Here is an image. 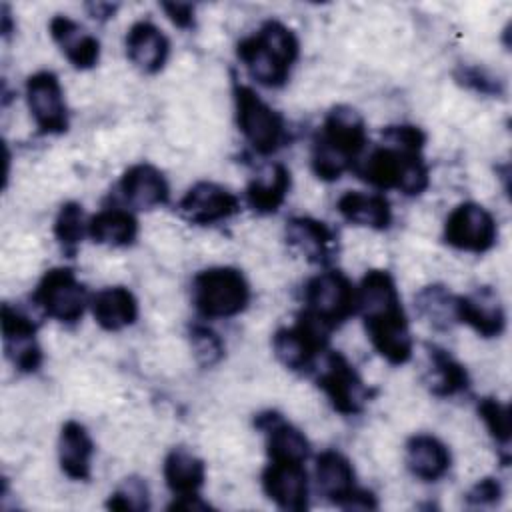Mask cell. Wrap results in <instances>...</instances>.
Masks as SVG:
<instances>
[{
	"label": "cell",
	"mask_w": 512,
	"mask_h": 512,
	"mask_svg": "<svg viewBox=\"0 0 512 512\" xmlns=\"http://www.w3.org/2000/svg\"><path fill=\"white\" fill-rule=\"evenodd\" d=\"M318 490L336 506L346 510H372L378 506L376 496L356 486L352 462L338 450H324L316 458Z\"/></svg>",
	"instance_id": "ba28073f"
},
{
	"label": "cell",
	"mask_w": 512,
	"mask_h": 512,
	"mask_svg": "<svg viewBox=\"0 0 512 512\" xmlns=\"http://www.w3.org/2000/svg\"><path fill=\"white\" fill-rule=\"evenodd\" d=\"M106 506L110 510H128V512H142L150 508L148 486L142 478L130 476L126 478L108 498Z\"/></svg>",
	"instance_id": "836d02e7"
},
{
	"label": "cell",
	"mask_w": 512,
	"mask_h": 512,
	"mask_svg": "<svg viewBox=\"0 0 512 512\" xmlns=\"http://www.w3.org/2000/svg\"><path fill=\"white\" fill-rule=\"evenodd\" d=\"M456 80L466 86V88H472L480 94H500L502 92V82L492 76L488 70L480 68V66H462L458 68L456 72Z\"/></svg>",
	"instance_id": "8d00e7d4"
},
{
	"label": "cell",
	"mask_w": 512,
	"mask_h": 512,
	"mask_svg": "<svg viewBox=\"0 0 512 512\" xmlns=\"http://www.w3.org/2000/svg\"><path fill=\"white\" fill-rule=\"evenodd\" d=\"M254 424L266 434V450L272 462L304 464L310 454V442L304 432L286 422L282 414L266 410L256 416Z\"/></svg>",
	"instance_id": "e0dca14e"
},
{
	"label": "cell",
	"mask_w": 512,
	"mask_h": 512,
	"mask_svg": "<svg viewBox=\"0 0 512 512\" xmlns=\"http://www.w3.org/2000/svg\"><path fill=\"white\" fill-rule=\"evenodd\" d=\"M290 190V170L284 164H270L258 172L248 188L246 200L258 214H274L286 200Z\"/></svg>",
	"instance_id": "4316f807"
},
{
	"label": "cell",
	"mask_w": 512,
	"mask_h": 512,
	"mask_svg": "<svg viewBox=\"0 0 512 512\" xmlns=\"http://www.w3.org/2000/svg\"><path fill=\"white\" fill-rule=\"evenodd\" d=\"M12 32V16H10V8L4 4L2 6V36H10Z\"/></svg>",
	"instance_id": "60d3db41"
},
{
	"label": "cell",
	"mask_w": 512,
	"mask_h": 512,
	"mask_svg": "<svg viewBox=\"0 0 512 512\" xmlns=\"http://www.w3.org/2000/svg\"><path fill=\"white\" fill-rule=\"evenodd\" d=\"M122 198L138 210H150L168 202L170 188L164 174L152 164H134L120 178Z\"/></svg>",
	"instance_id": "44dd1931"
},
{
	"label": "cell",
	"mask_w": 512,
	"mask_h": 512,
	"mask_svg": "<svg viewBox=\"0 0 512 512\" xmlns=\"http://www.w3.org/2000/svg\"><path fill=\"white\" fill-rule=\"evenodd\" d=\"M458 320L484 338H496L506 328V312L492 286H480L466 296H458Z\"/></svg>",
	"instance_id": "ac0fdd59"
},
{
	"label": "cell",
	"mask_w": 512,
	"mask_h": 512,
	"mask_svg": "<svg viewBox=\"0 0 512 512\" xmlns=\"http://www.w3.org/2000/svg\"><path fill=\"white\" fill-rule=\"evenodd\" d=\"M502 498V486L496 478H482L478 480L468 492H466V504L468 506H476V508H484V506H492Z\"/></svg>",
	"instance_id": "74e56055"
},
{
	"label": "cell",
	"mask_w": 512,
	"mask_h": 512,
	"mask_svg": "<svg viewBox=\"0 0 512 512\" xmlns=\"http://www.w3.org/2000/svg\"><path fill=\"white\" fill-rule=\"evenodd\" d=\"M162 10L170 22L182 30L194 28V6L188 2H162Z\"/></svg>",
	"instance_id": "f35d334b"
},
{
	"label": "cell",
	"mask_w": 512,
	"mask_h": 512,
	"mask_svg": "<svg viewBox=\"0 0 512 512\" xmlns=\"http://www.w3.org/2000/svg\"><path fill=\"white\" fill-rule=\"evenodd\" d=\"M356 310V288L338 270L312 276L304 286V310L326 330L338 328Z\"/></svg>",
	"instance_id": "52a82bcc"
},
{
	"label": "cell",
	"mask_w": 512,
	"mask_h": 512,
	"mask_svg": "<svg viewBox=\"0 0 512 512\" xmlns=\"http://www.w3.org/2000/svg\"><path fill=\"white\" fill-rule=\"evenodd\" d=\"M428 350V372H426V386L434 396H454L468 388V372L466 368L452 358L444 348L434 344H426Z\"/></svg>",
	"instance_id": "83f0119b"
},
{
	"label": "cell",
	"mask_w": 512,
	"mask_h": 512,
	"mask_svg": "<svg viewBox=\"0 0 512 512\" xmlns=\"http://www.w3.org/2000/svg\"><path fill=\"white\" fill-rule=\"evenodd\" d=\"M26 102L42 134H64L68 130V108L54 72L42 70L26 80Z\"/></svg>",
	"instance_id": "4fadbf2b"
},
{
	"label": "cell",
	"mask_w": 512,
	"mask_h": 512,
	"mask_svg": "<svg viewBox=\"0 0 512 512\" xmlns=\"http://www.w3.org/2000/svg\"><path fill=\"white\" fill-rule=\"evenodd\" d=\"M52 40L58 44L68 62L78 70H88L98 64L100 42L84 26L68 16H54L48 24Z\"/></svg>",
	"instance_id": "7402d4cb"
},
{
	"label": "cell",
	"mask_w": 512,
	"mask_h": 512,
	"mask_svg": "<svg viewBox=\"0 0 512 512\" xmlns=\"http://www.w3.org/2000/svg\"><path fill=\"white\" fill-rule=\"evenodd\" d=\"M94 442L84 424L68 420L58 438V462L62 472L72 480H88L92 474Z\"/></svg>",
	"instance_id": "603a6c76"
},
{
	"label": "cell",
	"mask_w": 512,
	"mask_h": 512,
	"mask_svg": "<svg viewBox=\"0 0 512 512\" xmlns=\"http://www.w3.org/2000/svg\"><path fill=\"white\" fill-rule=\"evenodd\" d=\"M356 174L378 190H400L406 196H418L428 188V166L420 152L382 144L368 158L354 166Z\"/></svg>",
	"instance_id": "277c9868"
},
{
	"label": "cell",
	"mask_w": 512,
	"mask_h": 512,
	"mask_svg": "<svg viewBox=\"0 0 512 512\" xmlns=\"http://www.w3.org/2000/svg\"><path fill=\"white\" fill-rule=\"evenodd\" d=\"M190 346L194 352V358L200 366L210 368L218 364L224 358V342L222 338L204 324H194L188 332Z\"/></svg>",
	"instance_id": "d6a6232c"
},
{
	"label": "cell",
	"mask_w": 512,
	"mask_h": 512,
	"mask_svg": "<svg viewBox=\"0 0 512 512\" xmlns=\"http://www.w3.org/2000/svg\"><path fill=\"white\" fill-rule=\"evenodd\" d=\"M478 414L484 420L490 436L502 446V450H508L512 434L508 406L496 398H482L478 404Z\"/></svg>",
	"instance_id": "e575fe53"
},
{
	"label": "cell",
	"mask_w": 512,
	"mask_h": 512,
	"mask_svg": "<svg viewBox=\"0 0 512 512\" xmlns=\"http://www.w3.org/2000/svg\"><path fill=\"white\" fill-rule=\"evenodd\" d=\"M328 334L330 330H326L306 312H300L294 326L280 328L272 336L274 356L288 370H306L314 364L318 352L326 348Z\"/></svg>",
	"instance_id": "30bf717a"
},
{
	"label": "cell",
	"mask_w": 512,
	"mask_h": 512,
	"mask_svg": "<svg viewBox=\"0 0 512 512\" xmlns=\"http://www.w3.org/2000/svg\"><path fill=\"white\" fill-rule=\"evenodd\" d=\"M384 144L402 148V150H412V152H422V146L426 142V134L412 124H396V126H386L382 130Z\"/></svg>",
	"instance_id": "d590c367"
},
{
	"label": "cell",
	"mask_w": 512,
	"mask_h": 512,
	"mask_svg": "<svg viewBox=\"0 0 512 512\" xmlns=\"http://www.w3.org/2000/svg\"><path fill=\"white\" fill-rule=\"evenodd\" d=\"M126 54L144 74H156L164 68L170 54V40L150 20H138L126 34Z\"/></svg>",
	"instance_id": "ffe728a7"
},
{
	"label": "cell",
	"mask_w": 512,
	"mask_h": 512,
	"mask_svg": "<svg viewBox=\"0 0 512 512\" xmlns=\"http://www.w3.org/2000/svg\"><path fill=\"white\" fill-rule=\"evenodd\" d=\"M86 8H88V12H90V16L94 18V20H100V22H104V20H108V18H112L114 16V12H116V4H110V2H92V4H86Z\"/></svg>",
	"instance_id": "ab89813d"
},
{
	"label": "cell",
	"mask_w": 512,
	"mask_h": 512,
	"mask_svg": "<svg viewBox=\"0 0 512 512\" xmlns=\"http://www.w3.org/2000/svg\"><path fill=\"white\" fill-rule=\"evenodd\" d=\"M286 242L308 262L326 266L336 254V234L322 220L296 216L286 222Z\"/></svg>",
	"instance_id": "d6986e66"
},
{
	"label": "cell",
	"mask_w": 512,
	"mask_h": 512,
	"mask_svg": "<svg viewBox=\"0 0 512 512\" xmlns=\"http://www.w3.org/2000/svg\"><path fill=\"white\" fill-rule=\"evenodd\" d=\"M298 54L300 42L294 30L278 20H266L254 34L236 44V56L250 78L266 88H280L288 82Z\"/></svg>",
	"instance_id": "3957f363"
},
{
	"label": "cell",
	"mask_w": 512,
	"mask_h": 512,
	"mask_svg": "<svg viewBox=\"0 0 512 512\" xmlns=\"http://www.w3.org/2000/svg\"><path fill=\"white\" fill-rule=\"evenodd\" d=\"M2 340L6 358L18 372H36L42 364V348L36 340V324L10 304H2Z\"/></svg>",
	"instance_id": "9a60e30c"
},
{
	"label": "cell",
	"mask_w": 512,
	"mask_h": 512,
	"mask_svg": "<svg viewBox=\"0 0 512 512\" xmlns=\"http://www.w3.org/2000/svg\"><path fill=\"white\" fill-rule=\"evenodd\" d=\"M316 382L328 396L332 408L344 416L360 414L370 400L368 386L340 352H330L326 356L324 368L320 370Z\"/></svg>",
	"instance_id": "8fae6325"
},
{
	"label": "cell",
	"mask_w": 512,
	"mask_h": 512,
	"mask_svg": "<svg viewBox=\"0 0 512 512\" xmlns=\"http://www.w3.org/2000/svg\"><path fill=\"white\" fill-rule=\"evenodd\" d=\"M336 208L346 222L356 226L386 230L392 222L390 202L386 200L384 194H378V192H358V190L344 192L338 198Z\"/></svg>",
	"instance_id": "484cf974"
},
{
	"label": "cell",
	"mask_w": 512,
	"mask_h": 512,
	"mask_svg": "<svg viewBox=\"0 0 512 512\" xmlns=\"http://www.w3.org/2000/svg\"><path fill=\"white\" fill-rule=\"evenodd\" d=\"M368 132L362 114L346 104L330 108L312 146V170L324 182L338 180L358 164Z\"/></svg>",
	"instance_id": "7a4b0ae2"
},
{
	"label": "cell",
	"mask_w": 512,
	"mask_h": 512,
	"mask_svg": "<svg viewBox=\"0 0 512 512\" xmlns=\"http://www.w3.org/2000/svg\"><path fill=\"white\" fill-rule=\"evenodd\" d=\"M94 320L108 332H118L132 326L138 318V300L124 286H108L96 292L90 300Z\"/></svg>",
	"instance_id": "cb8c5ba5"
},
{
	"label": "cell",
	"mask_w": 512,
	"mask_h": 512,
	"mask_svg": "<svg viewBox=\"0 0 512 512\" xmlns=\"http://www.w3.org/2000/svg\"><path fill=\"white\" fill-rule=\"evenodd\" d=\"M266 496L282 510L302 512L308 508V474L298 462H272L262 472Z\"/></svg>",
	"instance_id": "2e32d148"
},
{
	"label": "cell",
	"mask_w": 512,
	"mask_h": 512,
	"mask_svg": "<svg viewBox=\"0 0 512 512\" xmlns=\"http://www.w3.org/2000/svg\"><path fill=\"white\" fill-rule=\"evenodd\" d=\"M88 236L96 244L130 246L138 236V222L128 210L106 208L88 220Z\"/></svg>",
	"instance_id": "f546056e"
},
{
	"label": "cell",
	"mask_w": 512,
	"mask_h": 512,
	"mask_svg": "<svg viewBox=\"0 0 512 512\" xmlns=\"http://www.w3.org/2000/svg\"><path fill=\"white\" fill-rule=\"evenodd\" d=\"M356 308L374 350L390 364L412 358V334L394 278L386 270H370L356 288Z\"/></svg>",
	"instance_id": "6da1fadb"
},
{
	"label": "cell",
	"mask_w": 512,
	"mask_h": 512,
	"mask_svg": "<svg viewBox=\"0 0 512 512\" xmlns=\"http://www.w3.org/2000/svg\"><path fill=\"white\" fill-rule=\"evenodd\" d=\"M178 212L184 220L198 224V226H210L222 220L232 218L240 212V200L234 192L228 188L216 184V182H196L178 202Z\"/></svg>",
	"instance_id": "5bb4252c"
},
{
	"label": "cell",
	"mask_w": 512,
	"mask_h": 512,
	"mask_svg": "<svg viewBox=\"0 0 512 512\" xmlns=\"http://www.w3.org/2000/svg\"><path fill=\"white\" fill-rule=\"evenodd\" d=\"M406 466L416 478L424 482H436L450 468V452L446 444L436 436L414 434L406 442Z\"/></svg>",
	"instance_id": "d4e9b609"
},
{
	"label": "cell",
	"mask_w": 512,
	"mask_h": 512,
	"mask_svg": "<svg viewBox=\"0 0 512 512\" xmlns=\"http://www.w3.org/2000/svg\"><path fill=\"white\" fill-rule=\"evenodd\" d=\"M84 234H88V222L84 220V210L78 202H66L54 220V236L66 254H74Z\"/></svg>",
	"instance_id": "1f68e13d"
},
{
	"label": "cell",
	"mask_w": 512,
	"mask_h": 512,
	"mask_svg": "<svg viewBox=\"0 0 512 512\" xmlns=\"http://www.w3.org/2000/svg\"><path fill=\"white\" fill-rule=\"evenodd\" d=\"M444 240L458 250L482 254L498 240L494 216L476 202L458 204L444 222Z\"/></svg>",
	"instance_id": "7c38bea8"
},
{
	"label": "cell",
	"mask_w": 512,
	"mask_h": 512,
	"mask_svg": "<svg viewBox=\"0 0 512 512\" xmlns=\"http://www.w3.org/2000/svg\"><path fill=\"white\" fill-rule=\"evenodd\" d=\"M418 314L436 330H450L458 320V296L442 284L424 286L414 298Z\"/></svg>",
	"instance_id": "4dcf8cb0"
},
{
	"label": "cell",
	"mask_w": 512,
	"mask_h": 512,
	"mask_svg": "<svg viewBox=\"0 0 512 512\" xmlns=\"http://www.w3.org/2000/svg\"><path fill=\"white\" fill-rule=\"evenodd\" d=\"M164 480L176 498L198 494L206 480L204 460L186 448H174L164 460Z\"/></svg>",
	"instance_id": "f1b7e54d"
},
{
	"label": "cell",
	"mask_w": 512,
	"mask_h": 512,
	"mask_svg": "<svg viewBox=\"0 0 512 512\" xmlns=\"http://www.w3.org/2000/svg\"><path fill=\"white\" fill-rule=\"evenodd\" d=\"M192 302L204 318H232L248 306L250 286L238 268H206L192 280Z\"/></svg>",
	"instance_id": "5b68a950"
},
{
	"label": "cell",
	"mask_w": 512,
	"mask_h": 512,
	"mask_svg": "<svg viewBox=\"0 0 512 512\" xmlns=\"http://www.w3.org/2000/svg\"><path fill=\"white\" fill-rule=\"evenodd\" d=\"M236 122L254 152L274 154L286 140L284 118L270 108L250 86L234 84Z\"/></svg>",
	"instance_id": "8992f818"
},
{
	"label": "cell",
	"mask_w": 512,
	"mask_h": 512,
	"mask_svg": "<svg viewBox=\"0 0 512 512\" xmlns=\"http://www.w3.org/2000/svg\"><path fill=\"white\" fill-rule=\"evenodd\" d=\"M34 304L62 324H76L88 304V290L70 268H52L38 282Z\"/></svg>",
	"instance_id": "9c48e42d"
}]
</instances>
